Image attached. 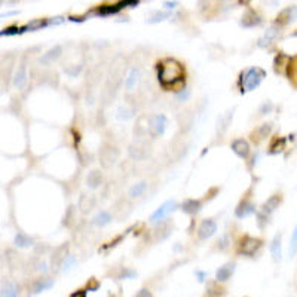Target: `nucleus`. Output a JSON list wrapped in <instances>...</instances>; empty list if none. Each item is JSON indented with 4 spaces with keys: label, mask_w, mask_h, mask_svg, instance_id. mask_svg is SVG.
<instances>
[{
    "label": "nucleus",
    "mask_w": 297,
    "mask_h": 297,
    "mask_svg": "<svg viewBox=\"0 0 297 297\" xmlns=\"http://www.w3.org/2000/svg\"><path fill=\"white\" fill-rule=\"evenodd\" d=\"M290 64H291V58L287 57V55H284V54H279V55L275 58V61H274L275 71H276V73H281V74H284L285 70L290 68Z\"/></svg>",
    "instance_id": "23"
},
{
    "label": "nucleus",
    "mask_w": 297,
    "mask_h": 297,
    "mask_svg": "<svg viewBox=\"0 0 297 297\" xmlns=\"http://www.w3.org/2000/svg\"><path fill=\"white\" fill-rule=\"evenodd\" d=\"M262 247V241L258 238H254V236H244L239 242V247H238V253L242 254V255H247V257H253L258 250Z\"/></svg>",
    "instance_id": "5"
},
{
    "label": "nucleus",
    "mask_w": 297,
    "mask_h": 297,
    "mask_svg": "<svg viewBox=\"0 0 297 297\" xmlns=\"http://www.w3.org/2000/svg\"><path fill=\"white\" fill-rule=\"evenodd\" d=\"M217 232V223L212 218H205L201 221V225L198 228V238L202 241L210 239L211 236H214Z\"/></svg>",
    "instance_id": "7"
},
{
    "label": "nucleus",
    "mask_w": 297,
    "mask_h": 297,
    "mask_svg": "<svg viewBox=\"0 0 297 297\" xmlns=\"http://www.w3.org/2000/svg\"><path fill=\"white\" fill-rule=\"evenodd\" d=\"M178 208V204L177 201L174 199H170L167 202H164L159 208H156V211L150 215V218H148V221L153 223V225H158V223H162L171 212H174L175 210Z\"/></svg>",
    "instance_id": "4"
},
{
    "label": "nucleus",
    "mask_w": 297,
    "mask_h": 297,
    "mask_svg": "<svg viewBox=\"0 0 297 297\" xmlns=\"http://www.w3.org/2000/svg\"><path fill=\"white\" fill-rule=\"evenodd\" d=\"M135 276H137V272L129 268H124L119 274V279H132Z\"/></svg>",
    "instance_id": "36"
},
{
    "label": "nucleus",
    "mask_w": 297,
    "mask_h": 297,
    "mask_svg": "<svg viewBox=\"0 0 297 297\" xmlns=\"http://www.w3.org/2000/svg\"><path fill=\"white\" fill-rule=\"evenodd\" d=\"M148 132H150L152 137H162L168 128V118L162 113L153 115L150 119H148Z\"/></svg>",
    "instance_id": "3"
},
{
    "label": "nucleus",
    "mask_w": 297,
    "mask_h": 297,
    "mask_svg": "<svg viewBox=\"0 0 297 297\" xmlns=\"http://www.w3.org/2000/svg\"><path fill=\"white\" fill-rule=\"evenodd\" d=\"M235 269H236V263H233V262L223 265V266L215 272V281H217V282H226V281L233 275Z\"/></svg>",
    "instance_id": "12"
},
{
    "label": "nucleus",
    "mask_w": 297,
    "mask_h": 297,
    "mask_svg": "<svg viewBox=\"0 0 297 297\" xmlns=\"http://www.w3.org/2000/svg\"><path fill=\"white\" fill-rule=\"evenodd\" d=\"M272 108H274V104L271 101H268V103H265L262 107H260V113L268 115V113H271V111H272Z\"/></svg>",
    "instance_id": "39"
},
{
    "label": "nucleus",
    "mask_w": 297,
    "mask_h": 297,
    "mask_svg": "<svg viewBox=\"0 0 297 297\" xmlns=\"http://www.w3.org/2000/svg\"><path fill=\"white\" fill-rule=\"evenodd\" d=\"M76 263H78V258H76V255H73V254H67V255L64 257L63 262H61V265H60L61 272H63V274L70 272V271H71L74 266H76Z\"/></svg>",
    "instance_id": "26"
},
{
    "label": "nucleus",
    "mask_w": 297,
    "mask_h": 297,
    "mask_svg": "<svg viewBox=\"0 0 297 297\" xmlns=\"http://www.w3.org/2000/svg\"><path fill=\"white\" fill-rule=\"evenodd\" d=\"M147 188H148L147 181H140V183H135V184L132 186V188L129 189V198L135 199V198L143 196V195L146 193Z\"/></svg>",
    "instance_id": "25"
},
{
    "label": "nucleus",
    "mask_w": 297,
    "mask_h": 297,
    "mask_svg": "<svg viewBox=\"0 0 297 297\" xmlns=\"http://www.w3.org/2000/svg\"><path fill=\"white\" fill-rule=\"evenodd\" d=\"M70 297H86V291H84V290H78V291H74Z\"/></svg>",
    "instance_id": "43"
},
{
    "label": "nucleus",
    "mask_w": 297,
    "mask_h": 297,
    "mask_svg": "<svg viewBox=\"0 0 297 297\" xmlns=\"http://www.w3.org/2000/svg\"><path fill=\"white\" fill-rule=\"evenodd\" d=\"M111 220H113L111 214H110L108 211L103 210V211H98V212L92 217L91 223H92V225H95V226H98V228H103V226H107L108 223H111Z\"/></svg>",
    "instance_id": "17"
},
{
    "label": "nucleus",
    "mask_w": 297,
    "mask_h": 297,
    "mask_svg": "<svg viewBox=\"0 0 297 297\" xmlns=\"http://www.w3.org/2000/svg\"><path fill=\"white\" fill-rule=\"evenodd\" d=\"M25 84H27V67L25 64H21L14 76V86L18 89H22Z\"/></svg>",
    "instance_id": "22"
},
{
    "label": "nucleus",
    "mask_w": 297,
    "mask_h": 297,
    "mask_svg": "<svg viewBox=\"0 0 297 297\" xmlns=\"http://www.w3.org/2000/svg\"><path fill=\"white\" fill-rule=\"evenodd\" d=\"M231 148H232V152L238 156V158H241V159H247L248 158V155H250V143L247 141V140H244V138H236V140H233L232 141V144H231Z\"/></svg>",
    "instance_id": "8"
},
{
    "label": "nucleus",
    "mask_w": 297,
    "mask_h": 297,
    "mask_svg": "<svg viewBox=\"0 0 297 297\" xmlns=\"http://www.w3.org/2000/svg\"><path fill=\"white\" fill-rule=\"evenodd\" d=\"M119 5H121L122 9L124 8H135V6L140 5V2H138V0H124V2H119Z\"/></svg>",
    "instance_id": "38"
},
{
    "label": "nucleus",
    "mask_w": 297,
    "mask_h": 297,
    "mask_svg": "<svg viewBox=\"0 0 297 297\" xmlns=\"http://www.w3.org/2000/svg\"><path fill=\"white\" fill-rule=\"evenodd\" d=\"M263 22L262 17H260L255 11L253 9H248L244 15H242V20H241V25L244 28H254L257 25H260Z\"/></svg>",
    "instance_id": "9"
},
{
    "label": "nucleus",
    "mask_w": 297,
    "mask_h": 297,
    "mask_svg": "<svg viewBox=\"0 0 297 297\" xmlns=\"http://www.w3.org/2000/svg\"><path fill=\"white\" fill-rule=\"evenodd\" d=\"M281 239H282V235L281 233H276L271 242V254H272V258L275 262H279L281 260V255H282V245H281Z\"/></svg>",
    "instance_id": "19"
},
{
    "label": "nucleus",
    "mask_w": 297,
    "mask_h": 297,
    "mask_svg": "<svg viewBox=\"0 0 297 297\" xmlns=\"http://www.w3.org/2000/svg\"><path fill=\"white\" fill-rule=\"evenodd\" d=\"M177 5H178L177 2H165L164 3V6L168 8V9H174V8H177Z\"/></svg>",
    "instance_id": "44"
},
{
    "label": "nucleus",
    "mask_w": 297,
    "mask_h": 297,
    "mask_svg": "<svg viewBox=\"0 0 297 297\" xmlns=\"http://www.w3.org/2000/svg\"><path fill=\"white\" fill-rule=\"evenodd\" d=\"M282 202V196L281 195H272L263 205H262V210H260V212L265 214L266 217H269L271 214H274L276 211V208H279Z\"/></svg>",
    "instance_id": "11"
},
{
    "label": "nucleus",
    "mask_w": 297,
    "mask_h": 297,
    "mask_svg": "<svg viewBox=\"0 0 297 297\" xmlns=\"http://www.w3.org/2000/svg\"><path fill=\"white\" fill-rule=\"evenodd\" d=\"M296 253H297V226L294 228L290 239V257H294Z\"/></svg>",
    "instance_id": "34"
},
{
    "label": "nucleus",
    "mask_w": 297,
    "mask_h": 297,
    "mask_svg": "<svg viewBox=\"0 0 297 297\" xmlns=\"http://www.w3.org/2000/svg\"><path fill=\"white\" fill-rule=\"evenodd\" d=\"M158 81L167 91L184 88L186 84V68L175 58H164L158 63Z\"/></svg>",
    "instance_id": "1"
},
{
    "label": "nucleus",
    "mask_w": 297,
    "mask_h": 297,
    "mask_svg": "<svg viewBox=\"0 0 297 297\" xmlns=\"http://www.w3.org/2000/svg\"><path fill=\"white\" fill-rule=\"evenodd\" d=\"M284 147H285V138H276L271 146L269 155H278L279 152H282Z\"/></svg>",
    "instance_id": "32"
},
{
    "label": "nucleus",
    "mask_w": 297,
    "mask_h": 297,
    "mask_svg": "<svg viewBox=\"0 0 297 297\" xmlns=\"http://www.w3.org/2000/svg\"><path fill=\"white\" fill-rule=\"evenodd\" d=\"M171 14L170 12H161V11H155L152 12V15L147 18V22L148 24H156V22H161V21H165L167 18H170Z\"/></svg>",
    "instance_id": "30"
},
{
    "label": "nucleus",
    "mask_w": 297,
    "mask_h": 297,
    "mask_svg": "<svg viewBox=\"0 0 297 297\" xmlns=\"http://www.w3.org/2000/svg\"><path fill=\"white\" fill-rule=\"evenodd\" d=\"M218 248L220 250H226L228 247H229V244H231V239H229V235L226 233V235H223L220 239H218Z\"/></svg>",
    "instance_id": "37"
},
{
    "label": "nucleus",
    "mask_w": 297,
    "mask_h": 297,
    "mask_svg": "<svg viewBox=\"0 0 297 297\" xmlns=\"http://www.w3.org/2000/svg\"><path fill=\"white\" fill-rule=\"evenodd\" d=\"M61 52H63V48H61L60 45H55L54 48H51L48 52H45V54L42 55L41 63H42V64H46V65H48V64H52L55 60L60 58Z\"/></svg>",
    "instance_id": "20"
},
{
    "label": "nucleus",
    "mask_w": 297,
    "mask_h": 297,
    "mask_svg": "<svg viewBox=\"0 0 297 297\" xmlns=\"http://www.w3.org/2000/svg\"><path fill=\"white\" fill-rule=\"evenodd\" d=\"M86 183H88V186H89L91 189H97L98 186L103 183V175H101V172H100V171H91V172L88 174Z\"/></svg>",
    "instance_id": "28"
},
{
    "label": "nucleus",
    "mask_w": 297,
    "mask_h": 297,
    "mask_svg": "<svg viewBox=\"0 0 297 297\" xmlns=\"http://www.w3.org/2000/svg\"><path fill=\"white\" fill-rule=\"evenodd\" d=\"M271 132H272V124H263L251 134V140L254 143H260V141L266 140L271 135Z\"/></svg>",
    "instance_id": "15"
},
{
    "label": "nucleus",
    "mask_w": 297,
    "mask_h": 297,
    "mask_svg": "<svg viewBox=\"0 0 297 297\" xmlns=\"http://www.w3.org/2000/svg\"><path fill=\"white\" fill-rule=\"evenodd\" d=\"M232 118H233V111H228V115L220 116L217 121V131H220V132L225 131L229 127V124L232 122Z\"/></svg>",
    "instance_id": "29"
},
{
    "label": "nucleus",
    "mask_w": 297,
    "mask_h": 297,
    "mask_svg": "<svg viewBox=\"0 0 297 297\" xmlns=\"http://www.w3.org/2000/svg\"><path fill=\"white\" fill-rule=\"evenodd\" d=\"M138 81H140V68L134 67V68L129 70L128 76L125 78V88L131 91L138 84Z\"/></svg>",
    "instance_id": "24"
},
{
    "label": "nucleus",
    "mask_w": 297,
    "mask_h": 297,
    "mask_svg": "<svg viewBox=\"0 0 297 297\" xmlns=\"http://www.w3.org/2000/svg\"><path fill=\"white\" fill-rule=\"evenodd\" d=\"M37 271L46 274V272H48V265H46V262H41L39 265H37Z\"/></svg>",
    "instance_id": "42"
},
{
    "label": "nucleus",
    "mask_w": 297,
    "mask_h": 297,
    "mask_svg": "<svg viewBox=\"0 0 297 297\" xmlns=\"http://www.w3.org/2000/svg\"><path fill=\"white\" fill-rule=\"evenodd\" d=\"M135 297H153V294H152V291L148 290V288H141V290L135 294Z\"/></svg>",
    "instance_id": "40"
},
{
    "label": "nucleus",
    "mask_w": 297,
    "mask_h": 297,
    "mask_svg": "<svg viewBox=\"0 0 297 297\" xmlns=\"http://www.w3.org/2000/svg\"><path fill=\"white\" fill-rule=\"evenodd\" d=\"M279 31H281V28L278 27V25H272V27H269L266 31H265V34L260 37L258 39V46L260 48H268L276 37H278V34H279Z\"/></svg>",
    "instance_id": "10"
},
{
    "label": "nucleus",
    "mask_w": 297,
    "mask_h": 297,
    "mask_svg": "<svg viewBox=\"0 0 297 297\" xmlns=\"http://www.w3.org/2000/svg\"><path fill=\"white\" fill-rule=\"evenodd\" d=\"M195 275H196V279L199 281V282H204L205 279H207V272H204V271H195Z\"/></svg>",
    "instance_id": "41"
},
{
    "label": "nucleus",
    "mask_w": 297,
    "mask_h": 297,
    "mask_svg": "<svg viewBox=\"0 0 297 297\" xmlns=\"http://www.w3.org/2000/svg\"><path fill=\"white\" fill-rule=\"evenodd\" d=\"M54 287V279L52 278H41L34 281V284L31 285V293L33 294H39L43 291H48Z\"/></svg>",
    "instance_id": "16"
},
{
    "label": "nucleus",
    "mask_w": 297,
    "mask_h": 297,
    "mask_svg": "<svg viewBox=\"0 0 297 297\" xmlns=\"http://www.w3.org/2000/svg\"><path fill=\"white\" fill-rule=\"evenodd\" d=\"M255 212V205L251 201H242L236 208H235V215L236 218H247L251 214Z\"/></svg>",
    "instance_id": "13"
},
{
    "label": "nucleus",
    "mask_w": 297,
    "mask_h": 297,
    "mask_svg": "<svg viewBox=\"0 0 297 297\" xmlns=\"http://www.w3.org/2000/svg\"><path fill=\"white\" fill-rule=\"evenodd\" d=\"M122 11L121 5L119 3H115V5H101L97 8L95 11V15L97 17H110V15H116Z\"/></svg>",
    "instance_id": "18"
},
{
    "label": "nucleus",
    "mask_w": 297,
    "mask_h": 297,
    "mask_svg": "<svg viewBox=\"0 0 297 297\" xmlns=\"http://www.w3.org/2000/svg\"><path fill=\"white\" fill-rule=\"evenodd\" d=\"M201 210H202V202L199 199H192L191 198V199L183 201V204H181V211L186 212V214H189V215H195Z\"/></svg>",
    "instance_id": "14"
},
{
    "label": "nucleus",
    "mask_w": 297,
    "mask_h": 297,
    "mask_svg": "<svg viewBox=\"0 0 297 297\" xmlns=\"http://www.w3.org/2000/svg\"><path fill=\"white\" fill-rule=\"evenodd\" d=\"M297 20V6L296 5H291V6H287L285 9H282L278 17H276V21H275V25H278L279 28L284 27V25H288L291 22H294Z\"/></svg>",
    "instance_id": "6"
},
{
    "label": "nucleus",
    "mask_w": 297,
    "mask_h": 297,
    "mask_svg": "<svg viewBox=\"0 0 297 297\" xmlns=\"http://www.w3.org/2000/svg\"><path fill=\"white\" fill-rule=\"evenodd\" d=\"M0 297H18V285L9 281L0 284Z\"/></svg>",
    "instance_id": "21"
},
{
    "label": "nucleus",
    "mask_w": 297,
    "mask_h": 297,
    "mask_svg": "<svg viewBox=\"0 0 297 297\" xmlns=\"http://www.w3.org/2000/svg\"><path fill=\"white\" fill-rule=\"evenodd\" d=\"M33 238H30L28 235L22 233V232H18L15 239H14V244L18 247V248H27V247H31L33 245Z\"/></svg>",
    "instance_id": "27"
},
{
    "label": "nucleus",
    "mask_w": 297,
    "mask_h": 297,
    "mask_svg": "<svg viewBox=\"0 0 297 297\" xmlns=\"http://www.w3.org/2000/svg\"><path fill=\"white\" fill-rule=\"evenodd\" d=\"M25 33V27H18V25H11V27H6L3 28L2 31H0V37L3 36H17V34H22Z\"/></svg>",
    "instance_id": "31"
},
{
    "label": "nucleus",
    "mask_w": 297,
    "mask_h": 297,
    "mask_svg": "<svg viewBox=\"0 0 297 297\" xmlns=\"http://www.w3.org/2000/svg\"><path fill=\"white\" fill-rule=\"evenodd\" d=\"M191 95H192V92H191V89L189 88H183V89H180L178 92H175V98L178 100V101H188L189 98H191Z\"/></svg>",
    "instance_id": "35"
},
{
    "label": "nucleus",
    "mask_w": 297,
    "mask_h": 297,
    "mask_svg": "<svg viewBox=\"0 0 297 297\" xmlns=\"http://www.w3.org/2000/svg\"><path fill=\"white\" fill-rule=\"evenodd\" d=\"M266 78V71L260 67H251L241 74V92L254 91L260 86L262 81Z\"/></svg>",
    "instance_id": "2"
},
{
    "label": "nucleus",
    "mask_w": 297,
    "mask_h": 297,
    "mask_svg": "<svg viewBox=\"0 0 297 297\" xmlns=\"http://www.w3.org/2000/svg\"><path fill=\"white\" fill-rule=\"evenodd\" d=\"M218 284H220V282H217V281L208 282V285H207V293H208L210 296H214V297L220 296V294L223 293V288H221Z\"/></svg>",
    "instance_id": "33"
}]
</instances>
